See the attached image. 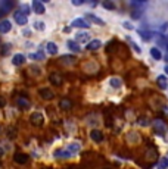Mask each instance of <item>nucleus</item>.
<instances>
[{"instance_id": "nucleus-13", "label": "nucleus", "mask_w": 168, "mask_h": 169, "mask_svg": "<svg viewBox=\"0 0 168 169\" xmlns=\"http://www.w3.org/2000/svg\"><path fill=\"white\" fill-rule=\"evenodd\" d=\"M16 103L21 109H28V107H30V100H27L25 97H19L16 100Z\"/></svg>"}, {"instance_id": "nucleus-7", "label": "nucleus", "mask_w": 168, "mask_h": 169, "mask_svg": "<svg viewBox=\"0 0 168 169\" xmlns=\"http://www.w3.org/2000/svg\"><path fill=\"white\" fill-rule=\"evenodd\" d=\"M49 80H50L52 84H55V85H61L62 83H64V80H62V75H59V74H56V72L50 74Z\"/></svg>"}, {"instance_id": "nucleus-3", "label": "nucleus", "mask_w": 168, "mask_h": 169, "mask_svg": "<svg viewBox=\"0 0 168 169\" xmlns=\"http://www.w3.org/2000/svg\"><path fill=\"white\" fill-rule=\"evenodd\" d=\"M14 160L16 163H19V165H24V163H27L30 160V157H28L27 153H15L14 154Z\"/></svg>"}, {"instance_id": "nucleus-32", "label": "nucleus", "mask_w": 168, "mask_h": 169, "mask_svg": "<svg viewBox=\"0 0 168 169\" xmlns=\"http://www.w3.org/2000/svg\"><path fill=\"white\" fill-rule=\"evenodd\" d=\"M165 74H167V75H168V65H167V66H165Z\"/></svg>"}, {"instance_id": "nucleus-10", "label": "nucleus", "mask_w": 168, "mask_h": 169, "mask_svg": "<svg viewBox=\"0 0 168 169\" xmlns=\"http://www.w3.org/2000/svg\"><path fill=\"white\" fill-rule=\"evenodd\" d=\"M72 27H75V28H88V24L81 18H77V19L72 21Z\"/></svg>"}, {"instance_id": "nucleus-1", "label": "nucleus", "mask_w": 168, "mask_h": 169, "mask_svg": "<svg viewBox=\"0 0 168 169\" xmlns=\"http://www.w3.org/2000/svg\"><path fill=\"white\" fill-rule=\"evenodd\" d=\"M30 122L35 125V127H40V125H43V122H44V116H43V113H40V112H34L31 113V116H30Z\"/></svg>"}, {"instance_id": "nucleus-14", "label": "nucleus", "mask_w": 168, "mask_h": 169, "mask_svg": "<svg viewBox=\"0 0 168 169\" xmlns=\"http://www.w3.org/2000/svg\"><path fill=\"white\" fill-rule=\"evenodd\" d=\"M151 54H152V57L156 59V60H161V59H162V53H161L159 49H156V47L151 49Z\"/></svg>"}, {"instance_id": "nucleus-6", "label": "nucleus", "mask_w": 168, "mask_h": 169, "mask_svg": "<svg viewBox=\"0 0 168 169\" xmlns=\"http://www.w3.org/2000/svg\"><path fill=\"white\" fill-rule=\"evenodd\" d=\"M90 137H92V140H93V141H96V143H100V141H103V134H102L100 130H92Z\"/></svg>"}, {"instance_id": "nucleus-29", "label": "nucleus", "mask_w": 168, "mask_h": 169, "mask_svg": "<svg viewBox=\"0 0 168 169\" xmlns=\"http://www.w3.org/2000/svg\"><path fill=\"white\" fill-rule=\"evenodd\" d=\"M72 4H74V6H80V4H83V1H81V0H74Z\"/></svg>"}, {"instance_id": "nucleus-16", "label": "nucleus", "mask_w": 168, "mask_h": 169, "mask_svg": "<svg viewBox=\"0 0 168 169\" xmlns=\"http://www.w3.org/2000/svg\"><path fill=\"white\" fill-rule=\"evenodd\" d=\"M77 43H88V34L86 33L77 34Z\"/></svg>"}, {"instance_id": "nucleus-21", "label": "nucleus", "mask_w": 168, "mask_h": 169, "mask_svg": "<svg viewBox=\"0 0 168 169\" xmlns=\"http://www.w3.org/2000/svg\"><path fill=\"white\" fill-rule=\"evenodd\" d=\"M102 6H103L105 9H108V10H114V9H115V4H114L112 1H108V0H105V1L102 3Z\"/></svg>"}, {"instance_id": "nucleus-25", "label": "nucleus", "mask_w": 168, "mask_h": 169, "mask_svg": "<svg viewBox=\"0 0 168 169\" xmlns=\"http://www.w3.org/2000/svg\"><path fill=\"white\" fill-rule=\"evenodd\" d=\"M56 156H58V157H69V153L68 152H61V150H58V152H56Z\"/></svg>"}, {"instance_id": "nucleus-23", "label": "nucleus", "mask_w": 168, "mask_h": 169, "mask_svg": "<svg viewBox=\"0 0 168 169\" xmlns=\"http://www.w3.org/2000/svg\"><path fill=\"white\" fill-rule=\"evenodd\" d=\"M30 57H31V59H35V60H41L44 56H43L41 51H38V53H35V54H30Z\"/></svg>"}, {"instance_id": "nucleus-19", "label": "nucleus", "mask_w": 168, "mask_h": 169, "mask_svg": "<svg viewBox=\"0 0 168 169\" xmlns=\"http://www.w3.org/2000/svg\"><path fill=\"white\" fill-rule=\"evenodd\" d=\"M47 51L50 53V54H56L58 53V46L55 44V43H47Z\"/></svg>"}, {"instance_id": "nucleus-8", "label": "nucleus", "mask_w": 168, "mask_h": 169, "mask_svg": "<svg viewBox=\"0 0 168 169\" xmlns=\"http://www.w3.org/2000/svg\"><path fill=\"white\" fill-rule=\"evenodd\" d=\"M59 106H61V109H62V110H69V109H72L74 103L69 100V99H61V101H59Z\"/></svg>"}, {"instance_id": "nucleus-33", "label": "nucleus", "mask_w": 168, "mask_h": 169, "mask_svg": "<svg viewBox=\"0 0 168 169\" xmlns=\"http://www.w3.org/2000/svg\"><path fill=\"white\" fill-rule=\"evenodd\" d=\"M2 154H3V149H0V156H2Z\"/></svg>"}, {"instance_id": "nucleus-27", "label": "nucleus", "mask_w": 168, "mask_h": 169, "mask_svg": "<svg viewBox=\"0 0 168 169\" xmlns=\"http://www.w3.org/2000/svg\"><path fill=\"white\" fill-rule=\"evenodd\" d=\"M69 149H71V150H77V152H78V150H80V144H77V143H72V144L69 146Z\"/></svg>"}, {"instance_id": "nucleus-30", "label": "nucleus", "mask_w": 168, "mask_h": 169, "mask_svg": "<svg viewBox=\"0 0 168 169\" xmlns=\"http://www.w3.org/2000/svg\"><path fill=\"white\" fill-rule=\"evenodd\" d=\"M124 27H125V28H128V30H133V27H131L128 22H124Z\"/></svg>"}, {"instance_id": "nucleus-4", "label": "nucleus", "mask_w": 168, "mask_h": 169, "mask_svg": "<svg viewBox=\"0 0 168 169\" xmlns=\"http://www.w3.org/2000/svg\"><path fill=\"white\" fill-rule=\"evenodd\" d=\"M38 93H40L41 99H44V100H52L55 97V94H53V91H52L50 88H40Z\"/></svg>"}, {"instance_id": "nucleus-20", "label": "nucleus", "mask_w": 168, "mask_h": 169, "mask_svg": "<svg viewBox=\"0 0 168 169\" xmlns=\"http://www.w3.org/2000/svg\"><path fill=\"white\" fill-rule=\"evenodd\" d=\"M158 85H159V88H162V90H164V88H167V78H165V77H162V75H161V77H158Z\"/></svg>"}, {"instance_id": "nucleus-15", "label": "nucleus", "mask_w": 168, "mask_h": 169, "mask_svg": "<svg viewBox=\"0 0 168 169\" xmlns=\"http://www.w3.org/2000/svg\"><path fill=\"white\" fill-rule=\"evenodd\" d=\"M87 19L92 21V22H94V24H98V25H105V22L102 21L100 18L94 16V15H92V13H87Z\"/></svg>"}, {"instance_id": "nucleus-34", "label": "nucleus", "mask_w": 168, "mask_h": 169, "mask_svg": "<svg viewBox=\"0 0 168 169\" xmlns=\"http://www.w3.org/2000/svg\"><path fill=\"white\" fill-rule=\"evenodd\" d=\"M167 50H168V46H167Z\"/></svg>"}, {"instance_id": "nucleus-22", "label": "nucleus", "mask_w": 168, "mask_h": 169, "mask_svg": "<svg viewBox=\"0 0 168 169\" xmlns=\"http://www.w3.org/2000/svg\"><path fill=\"white\" fill-rule=\"evenodd\" d=\"M2 6H3V9H4V10H9V9H12L14 1H3V3H2Z\"/></svg>"}, {"instance_id": "nucleus-11", "label": "nucleus", "mask_w": 168, "mask_h": 169, "mask_svg": "<svg viewBox=\"0 0 168 169\" xmlns=\"http://www.w3.org/2000/svg\"><path fill=\"white\" fill-rule=\"evenodd\" d=\"M10 28H12V24H10L9 21H2V22H0V33L2 34L9 33Z\"/></svg>"}, {"instance_id": "nucleus-18", "label": "nucleus", "mask_w": 168, "mask_h": 169, "mask_svg": "<svg viewBox=\"0 0 168 169\" xmlns=\"http://www.w3.org/2000/svg\"><path fill=\"white\" fill-rule=\"evenodd\" d=\"M68 47H69V49H71L72 51H77V53L80 51V47H78V43H77V41H72V40H69V41H68Z\"/></svg>"}, {"instance_id": "nucleus-24", "label": "nucleus", "mask_w": 168, "mask_h": 169, "mask_svg": "<svg viewBox=\"0 0 168 169\" xmlns=\"http://www.w3.org/2000/svg\"><path fill=\"white\" fill-rule=\"evenodd\" d=\"M111 85H114V87H119V85H121V80H119V78H112V80H111Z\"/></svg>"}, {"instance_id": "nucleus-12", "label": "nucleus", "mask_w": 168, "mask_h": 169, "mask_svg": "<svg viewBox=\"0 0 168 169\" xmlns=\"http://www.w3.org/2000/svg\"><path fill=\"white\" fill-rule=\"evenodd\" d=\"M24 62H25V57H24V54H21V53L15 54V56H14V59H12V63H14V65H16V66L22 65Z\"/></svg>"}, {"instance_id": "nucleus-26", "label": "nucleus", "mask_w": 168, "mask_h": 169, "mask_svg": "<svg viewBox=\"0 0 168 169\" xmlns=\"http://www.w3.org/2000/svg\"><path fill=\"white\" fill-rule=\"evenodd\" d=\"M34 27H35L37 30H44V24H43V22H40V21H38V22H35V25H34Z\"/></svg>"}, {"instance_id": "nucleus-2", "label": "nucleus", "mask_w": 168, "mask_h": 169, "mask_svg": "<svg viewBox=\"0 0 168 169\" xmlns=\"http://www.w3.org/2000/svg\"><path fill=\"white\" fill-rule=\"evenodd\" d=\"M14 18H15L16 24H19V25H25V24L28 22V18H27V13H24V12H21V10H18V12H15V15H14Z\"/></svg>"}, {"instance_id": "nucleus-9", "label": "nucleus", "mask_w": 168, "mask_h": 169, "mask_svg": "<svg viewBox=\"0 0 168 169\" xmlns=\"http://www.w3.org/2000/svg\"><path fill=\"white\" fill-rule=\"evenodd\" d=\"M100 47H102L100 40H92V41L87 43V49H88V50H98V49H100Z\"/></svg>"}, {"instance_id": "nucleus-28", "label": "nucleus", "mask_w": 168, "mask_h": 169, "mask_svg": "<svg viewBox=\"0 0 168 169\" xmlns=\"http://www.w3.org/2000/svg\"><path fill=\"white\" fill-rule=\"evenodd\" d=\"M4 106H6V99L0 96V109H2V107H4Z\"/></svg>"}, {"instance_id": "nucleus-17", "label": "nucleus", "mask_w": 168, "mask_h": 169, "mask_svg": "<svg viewBox=\"0 0 168 169\" xmlns=\"http://www.w3.org/2000/svg\"><path fill=\"white\" fill-rule=\"evenodd\" d=\"M167 168H168V156H165V157H162V159L159 160L158 169H167Z\"/></svg>"}, {"instance_id": "nucleus-5", "label": "nucleus", "mask_w": 168, "mask_h": 169, "mask_svg": "<svg viewBox=\"0 0 168 169\" xmlns=\"http://www.w3.org/2000/svg\"><path fill=\"white\" fill-rule=\"evenodd\" d=\"M33 9L35 13H38V15H41V13H44L46 12V9H44V4L41 3V1H38V0H34L33 1Z\"/></svg>"}, {"instance_id": "nucleus-31", "label": "nucleus", "mask_w": 168, "mask_h": 169, "mask_svg": "<svg viewBox=\"0 0 168 169\" xmlns=\"http://www.w3.org/2000/svg\"><path fill=\"white\" fill-rule=\"evenodd\" d=\"M133 49H134L137 53H140V49H139V46H137V44H134V43H133Z\"/></svg>"}]
</instances>
